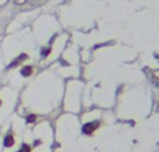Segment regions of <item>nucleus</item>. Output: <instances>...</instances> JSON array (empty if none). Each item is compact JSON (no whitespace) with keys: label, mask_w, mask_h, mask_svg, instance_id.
<instances>
[{"label":"nucleus","mask_w":159,"mask_h":152,"mask_svg":"<svg viewBox=\"0 0 159 152\" xmlns=\"http://www.w3.org/2000/svg\"><path fill=\"white\" fill-rule=\"evenodd\" d=\"M98 127H99V122L87 123V124L82 126V133H84V134H92Z\"/></svg>","instance_id":"1"},{"label":"nucleus","mask_w":159,"mask_h":152,"mask_svg":"<svg viewBox=\"0 0 159 152\" xmlns=\"http://www.w3.org/2000/svg\"><path fill=\"white\" fill-rule=\"evenodd\" d=\"M27 59H28V56H27V55H25V53H22V55H20V56H18V57H17V59H16V60H14V61H13V63H11V64H10V69H13V67L18 66V64H20V63H21V61H22V60H27Z\"/></svg>","instance_id":"2"},{"label":"nucleus","mask_w":159,"mask_h":152,"mask_svg":"<svg viewBox=\"0 0 159 152\" xmlns=\"http://www.w3.org/2000/svg\"><path fill=\"white\" fill-rule=\"evenodd\" d=\"M32 71H34V69L31 66H25V67L21 69V75H24V77H30V75L32 74Z\"/></svg>","instance_id":"3"},{"label":"nucleus","mask_w":159,"mask_h":152,"mask_svg":"<svg viewBox=\"0 0 159 152\" xmlns=\"http://www.w3.org/2000/svg\"><path fill=\"white\" fill-rule=\"evenodd\" d=\"M14 145V137L11 136V134H8V136H6L4 138V147H13Z\"/></svg>","instance_id":"4"},{"label":"nucleus","mask_w":159,"mask_h":152,"mask_svg":"<svg viewBox=\"0 0 159 152\" xmlns=\"http://www.w3.org/2000/svg\"><path fill=\"white\" fill-rule=\"evenodd\" d=\"M50 47L48 46V47H43V49H42V52H41V55H42V57H46L48 55H50Z\"/></svg>","instance_id":"5"},{"label":"nucleus","mask_w":159,"mask_h":152,"mask_svg":"<svg viewBox=\"0 0 159 152\" xmlns=\"http://www.w3.org/2000/svg\"><path fill=\"white\" fill-rule=\"evenodd\" d=\"M18 152H31V147H30V145H27V144H24Z\"/></svg>","instance_id":"6"},{"label":"nucleus","mask_w":159,"mask_h":152,"mask_svg":"<svg viewBox=\"0 0 159 152\" xmlns=\"http://www.w3.org/2000/svg\"><path fill=\"white\" fill-rule=\"evenodd\" d=\"M35 120H36L35 114H30V116L27 117V123H32V122H35Z\"/></svg>","instance_id":"7"},{"label":"nucleus","mask_w":159,"mask_h":152,"mask_svg":"<svg viewBox=\"0 0 159 152\" xmlns=\"http://www.w3.org/2000/svg\"><path fill=\"white\" fill-rule=\"evenodd\" d=\"M0 105H2V101H0Z\"/></svg>","instance_id":"8"}]
</instances>
